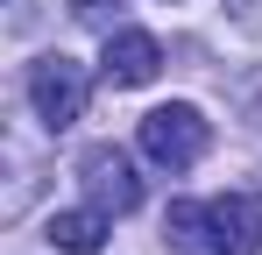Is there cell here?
Here are the masks:
<instances>
[{"label": "cell", "mask_w": 262, "mask_h": 255, "mask_svg": "<svg viewBox=\"0 0 262 255\" xmlns=\"http://www.w3.org/2000/svg\"><path fill=\"white\" fill-rule=\"evenodd\" d=\"M71 7V22H85V29H114L121 22V0H64Z\"/></svg>", "instance_id": "obj_7"}, {"label": "cell", "mask_w": 262, "mask_h": 255, "mask_svg": "<svg viewBox=\"0 0 262 255\" xmlns=\"http://www.w3.org/2000/svg\"><path fill=\"white\" fill-rule=\"evenodd\" d=\"M43 241H50V248H64V255H99V248H106V213H99V206H71V213H50Z\"/></svg>", "instance_id": "obj_6"}, {"label": "cell", "mask_w": 262, "mask_h": 255, "mask_svg": "<svg viewBox=\"0 0 262 255\" xmlns=\"http://www.w3.org/2000/svg\"><path fill=\"white\" fill-rule=\"evenodd\" d=\"M78 184H85V206H99L106 220H121V213L142 206L135 156H128V149H114V142H92L85 156H78Z\"/></svg>", "instance_id": "obj_4"}, {"label": "cell", "mask_w": 262, "mask_h": 255, "mask_svg": "<svg viewBox=\"0 0 262 255\" xmlns=\"http://www.w3.org/2000/svg\"><path fill=\"white\" fill-rule=\"evenodd\" d=\"M163 234L177 255H262V206L248 192H227V199H177L163 213Z\"/></svg>", "instance_id": "obj_1"}, {"label": "cell", "mask_w": 262, "mask_h": 255, "mask_svg": "<svg viewBox=\"0 0 262 255\" xmlns=\"http://www.w3.org/2000/svg\"><path fill=\"white\" fill-rule=\"evenodd\" d=\"M163 71V42L149 29H106V50H99V78L106 85H149Z\"/></svg>", "instance_id": "obj_5"}, {"label": "cell", "mask_w": 262, "mask_h": 255, "mask_svg": "<svg viewBox=\"0 0 262 255\" xmlns=\"http://www.w3.org/2000/svg\"><path fill=\"white\" fill-rule=\"evenodd\" d=\"M206 149H213V121H206L199 107L170 99V107L142 114V156H149L156 170H191Z\"/></svg>", "instance_id": "obj_3"}, {"label": "cell", "mask_w": 262, "mask_h": 255, "mask_svg": "<svg viewBox=\"0 0 262 255\" xmlns=\"http://www.w3.org/2000/svg\"><path fill=\"white\" fill-rule=\"evenodd\" d=\"M85 99H92V71L78 57H64V50H50L29 64V107H36V121L50 135H64L71 121H85Z\"/></svg>", "instance_id": "obj_2"}, {"label": "cell", "mask_w": 262, "mask_h": 255, "mask_svg": "<svg viewBox=\"0 0 262 255\" xmlns=\"http://www.w3.org/2000/svg\"><path fill=\"white\" fill-rule=\"evenodd\" d=\"M227 14H234L241 29H255V36H262V0H227Z\"/></svg>", "instance_id": "obj_8"}]
</instances>
